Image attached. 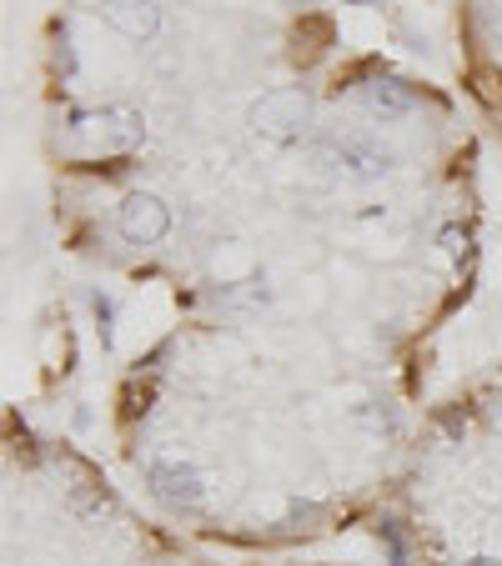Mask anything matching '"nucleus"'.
<instances>
[{
    "label": "nucleus",
    "mask_w": 502,
    "mask_h": 566,
    "mask_svg": "<svg viewBox=\"0 0 502 566\" xmlns=\"http://www.w3.org/2000/svg\"><path fill=\"white\" fill-rule=\"evenodd\" d=\"M121 226H126V236L132 241H156L167 236V211L156 201H126V211H121Z\"/></svg>",
    "instance_id": "f257e3e1"
},
{
    "label": "nucleus",
    "mask_w": 502,
    "mask_h": 566,
    "mask_svg": "<svg viewBox=\"0 0 502 566\" xmlns=\"http://www.w3.org/2000/svg\"><path fill=\"white\" fill-rule=\"evenodd\" d=\"M372 106H387V111H412V95L392 91V85H377V91H372Z\"/></svg>",
    "instance_id": "7ed1b4c3"
},
{
    "label": "nucleus",
    "mask_w": 502,
    "mask_h": 566,
    "mask_svg": "<svg viewBox=\"0 0 502 566\" xmlns=\"http://www.w3.org/2000/svg\"><path fill=\"white\" fill-rule=\"evenodd\" d=\"M336 155H342V165H352L357 176H377V171H387V161H392V155H387L383 146L357 141V136H347V141H336Z\"/></svg>",
    "instance_id": "f03ea898"
}]
</instances>
